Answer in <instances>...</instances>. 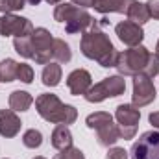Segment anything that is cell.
I'll list each match as a JSON object with an SVG mask.
<instances>
[{"mask_svg": "<svg viewBox=\"0 0 159 159\" xmlns=\"http://www.w3.org/2000/svg\"><path fill=\"white\" fill-rule=\"evenodd\" d=\"M54 159H85V156H83V152H81L80 148L70 146V148L61 150V152H59V154H57Z\"/></svg>", "mask_w": 159, "mask_h": 159, "instance_id": "cell-27", "label": "cell"}, {"mask_svg": "<svg viewBox=\"0 0 159 159\" xmlns=\"http://www.w3.org/2000/svg\"><path fill=\"white\" fill-rule=\"evenodd\" d=\"M148 120H150V124H152L156 129H159V111H156V113H150Z\"/></svg>", "mask_w": 159, "mask_h": 159, "instance_id": "cell-33", "label": "cell"}, {"mask_svg": "<svg viewBox=\"0 0 159 159\" xmlns=\"http://www.w3.org/2000/svg\"><path fill=\"white\" fill-rule=\"evenodd\" d=\"M135 0H94V9L98 13H126Z\"/></svg>", "mask_w": 159, "mask_h": 159, "instance_id": "cell-14", "label": "cell"}, {"mask_svg": "<svg viewBox=\"0 0 159 159\" xmlns=\"http://www.w3.org/2000/svg\"><path fill=\"white\" fill-rule=\"evenodd\" d=\"M124 91H126V80H124V76L117 74V76L104 78L102 81L91 85V89L83 96L91 104H100L106 98H115V96L124 94Z\"/></svg>", "mask_w": 159, "mask_h": 159, "instance_id": "cell-5", "label": "cell"}, {"mask_svg": "<svg viewBox=\"0 0 159 159\" xmlns=\"http://www.w3.org/2000/svg\"><path fill=\"white\" fill-rule=\"evenodd\" d=\"M119 139H120L119 124L109 122V124H104L102 128H98V129H96V141H98V144H100V146L109 148V146H113Z\"/></svg>", "mask_w": 159, "mask_h": 159, "instance_id": "cell-15", "label": "cell"}, {"mask_svg": "<svg viewBox=\"0 0 159 159\" xmlns=\"http://www.w3.org/2000/svg\"><path fill=\"white\" fill-rule=\"evenodd\" d=\"M157 93H156V87H154V81L150 76L146 74H135L133 76V106L135 107H144L148 104H152L156 100Z\"/></svg>", "mask_w": 159, "mask_h": 159, "instance_id": "cell-9", "label": "cell"}, {"mask_svg": "<svg viewBox=\"0 0 159 159\" xmlns=\"http://www.w3.org/2000/svg\"><path fill=\"white\" fill-rule=\"evenodd\" d=\"M26 6V0H0V13H13Z\"/></svg>", "mask_w": 159, "mask_h": 159, "instance_id": "cell-25", "label": "cell"}, {"mask_svg": "<svg viewBox=\"0 0 159 159\" xmlns=\"http://www.w3.org/2000/svg\"><path fill=\"white\" fill-rule=\"evenodd\" d=\"M34 44V61L37 65H48L54 52V37L46 28H35L32 32Z\"/></svg>", "mask_w": 159, "mask_h": 159, "instance_id": "cell-6", "label": "cell"}, {"mask_svg": "<svg viewBox=\"0 0 159 159\" xmlns=\"http://www.w3.org/2000/svg\"><path fill=\"white\" fill-rule=\"evenodd\" d=\"M34 24L30 22V19L13 15V13H6L0 17V35L2 37H22V35H32L34 32Z\"/></svg>", "mask_w": 159, "mask_h": 159, "instance_id": "cell-8", "label": "cell"}, {"mask_svg": "<svg viewBox=\"0 0 159 159\" xmlns=\"http://www.w3.org/2000/svg\"><path fill=\"white\" fill-rule=\"evenodd\" d=\"M106 159H128V152H126L124 148L113 146V148H109V150H107Z\"/></svg>", "mask_w": 159, "mask_h": 159, "instance_id": "cell-30", "label": "cell"}, {"mask_svg": "<svg viewBox=\"0 0 159 159\" xmlns=\"http://www.w3.org/2000/svg\"><path fill=\"white\" fill-rule=\"evenodd\" d=\"M80 50L81 54L87 57V59H93L96 61L100 67L104 69H109V67H115L117 63V48L113 46L111 39L102 32L98 30L96 26H93L91 30H87L83 35H81V41H80Z\"/></svg>", "mask_w": 159, "mask_h": 159, "instance_id": "cell-1", "label": "cell"}, {"mask_svg": "<svg viewBox=\"0 0 159 159\" xmlns=\"http://www.w3.org/2000/svg\"><path fill=\"white\" fill-rule=\"evenodd\" d=\"M126 15H128V20H129V22L139 24V26H143L144 22H148V20H150V13H148L146 4H141V2H137V0L128 7Z\"/></svg>", "mask_w": 159, "mask_h": 159, "instance_id": "cell-17", "label": "cell"}, {"mask_svg": "<svg viewBox=\"0 0 159 159\" xmlns=\"http://www.w3.org/2000/svg\"><path fill=\"white\" fill-rule=\"evenodd\" d=\"M32 104H34V98L26 91H13L9 94V107L13 111H28Z\"/></svg>", "mask_w": 159, "mask_h": 159, "instance_id": "cell-18", "label": "cell"}, {"mask_svg": "<svg viewBox=\"0 0 159 159\" xmlns=\"http://www.w3.org/2000/svg\"><path fill=\"white\" fill-rule=\"evenodd\" d=\"M52 57H54L57 63H69V61L72 59L70 46H69L63 39H54V52H52Z\"/></svg>", "mask_w": 159, "mask_h": 159, "instance_id": "cell-21", "label": "cell"}, {"mask_svg": "<svg viewBox=\"0 0 159 159\" xmlns=\"http://www.w3.org/2000/svg\"><path fill=\"white\" fill-rule=\"evenodd\" d=\"M109 122H113V117L106 111H94L85 119L87 128H91V129H98V128H102L104 124H109Z\"/></svg>", "mask_w": 159, "mask_h": 159, "instance_id": "cell-23", "label": "cell"}, {"mask_svg": "<svg viewBox=\"0 0 159 159\" xmlns=\"http://www.w3.org/2000/svg\"><path fill=\"white\" fill-rule=\"evenodd\" d=\"M115 32L119 35V39L128 44V46H139L143 39H144V32H143V26L139 24H133L129 20H122L115 26Z\"/></svg>", "mask_w": 159, "mask_h": 159, "instance_id": "cell-10", "label": "cell"}, {"mask_svg": "<svg viewBox=\"0 0 159 159\" xmlns=\"http://www.w3.org/2000/svg\"><path fill=\"white\" fill-rule=\"evenodd\" d=\"M46 2H48V4H52V6H57V4H61L63 0H46Z\"/></svg>", "mask_w": 159, "mask_h": 159, "instance_id": "cell-35", "label": "cell"}, {"mask_svg": "<svg viewBox=\"0 0 159 159\" xmlns=\"http://www.w3.org/2000/svg\"><path fill=\"white\" fill-rule=\"evenodd\" d=\"M17 80H20L22 83H32L34 81V69L26 63H19L17 67Z\"/></svg>", "mask_w": 159, "mask_h": 159, "instance_id": "cell-26", "label": "cell"}, {"mask_svg": "<svg viewBox=\"0 0 159 159\" xmlns=\"http://www.w3.org/2000/svg\"><path fill=\"white\" fill-rule=\"evenodd\" d=\"M52 146L56 150H65V148H70L72 146V133L69 129V126L65 124H57L52 131Z\"/></svg>", "mask_w": 159, "mask_h": 159, "instance_id": "cell-16", "label": "cell"}, {"mask_svg": "<svg viewBox=\"0 0 159 159\" xmlns=\"http://www.w3.org/2000/svg\"><path fill=\"white\" fill-rule=\"evenodd\" d=\"M154 56L159 59V41H157V44H156V52H154Z\"/></svg>", "mask_w": 159, "mask_h": 159, "instance_id": "cell-36", "label": "cell"}, {"mask_svg": "<svg viewBox=\"0 0 159 159\" xmlns=\"http://www.w3.org/2000/svg\"><path fill=\"white\" fill-rule=\"evenodd\" d=\"M61 65H57V63H48V65H44V69H43V72H41V80H43V83L46 85V87H56V85H59V81H61Z\"/></svg>", "mask_w": 159, "mask_h": 159, "instance_id": "cell-19", "label": "cell"}, {"mask_svg": "<svg viewBox=\"0 0 159 159\" xmlns=\"http://www.w3.org/2000/svg\"><path fill=\"white\" fill-rule=\"evenodd\" d=\"M35 109L46 122L52 124H74L78 119V109L70 104H63L56 94L43 93L35 98Z\"/></svg>", "mask_w": 159, "mask_h": 159, "instance_id": "cell-2", "label": "cell"}, {"mask_svg": "<svg viewBox=\"0 0 159 159\" xmlns=\"http://www.w3.org/2000/svg\"><path fill=\"white\" fill-rule=\"evenodd\" d=\"M15 52L20 54L22 57L34 59V44H32V35H22V37H15L13 39Z\"/></svg>", "mask_w": 159, "mask_h": 159, "instance_id": "cell-22", "label": "cell"}, {"mask_svg": "<svg viewBox=\"0 0 159 159\" xmlns=\"http://www.w3.org/2000/svg\"><path fill=\"white\" fill-rule=\"evenodd\" d=\"M26 2H28V4H32V6H39L43 0H26Z\"/></svg>", "mask_w": 159, "mask_h": 159, "instance_id": "cell-34", "label": "cell"}, {"mask_svg": "<svg viewBox=\"0 0 159 159\" xmlns=\"http://www.w3.org/2000/svg\"><path fill=\"white\" fill-rule=\"evenodd\" d=\"M91 80H93L91 74H89L85 69H76V70H72V72L67 76V87H69L70 94H74V96L85 94V93L91 89V85H93Z\"/></svg>", "mask_w": 159, "mask_h": 159, "instance_id": "cell-11", "label": "cell"}, {"mask_svg": "<svg viewBox=\"0 0 159 159\" xmlns=\"http://www.w3.org/2000/svg\"><path fill=\"white\" fill-rule=\"evenodd\" d=\"M150 50L143 44L139 46H129L128 50H122L117 56V70L120 76H135V74H144L146 65L150 61Z\"/></svg>", "mask_w": 159, "mask_h": 159, "instance_id": "cell-4", "label": "cell"}, {"mask_svg": "<svg viewBox=\"0 0 159 159\" xmlns=\"http://www.w3.org/2000/svg\"><path fill=\"white\" fill-rule=\"evenodd\" d=\"M146 7H148V13L152 19L159 20V0H148L146 2Z\"/></svg>", "mask_w": 159, "mask_h": 159, "instance_id": "cell-31", "label": "cell"}, {"mask_svg": "<svg viewBox=\"0 0 159 159\" xmlns=\"http://www.w3.org/2000/svg\"><path fill=\"white\" fill-rule=\"evenodd\" d=\"M17 67H19V63L11 57L0 61V81H4V83L15 81L17 80Z\"/></svg>", "mask_w": 159, "mask_h": 159, "instance_id": "cell-20", "label": "cell"}, {"mask_svg": "<svg viewBox=\"0 0 159 159\" xmlns=\"http://www.w3.org/2000/svg\"><path fill=\"white\" fill-rule=\"evenodd\" d=\"M135 133H137V126H119V135H120V139H124V141L133 139Z\"/></svg>", "mask_w": 159, "mask_h": 159, "instance_id": "cell-29", "label": "cell"}, {"mask_svg": "<svg viewBox=\"0 0 159 159\" xmlns=\"http://www.w3.org/2000/svg\"><path fill=\"white\" fill-rule=\"evenodd\" d=\"M54 19L57 22L65 24V32L67 34H85L87 30L96 26L94 17L91 13H87L83 7H78L74 4H65V2L56 6Z\"/></svg>", "mask_w": 159, "mask_h": 159, "instance_id": "cell-3", "label": "cell"}, {"mask_svg": "<svg viewBox=\"0 0 159 159\" xmlns=\"http://www.w3.org/2000/svg\"><path fill=\"white\" fill-rule=\"evenodd\" d=\"M74 6H78V7H93L94 6V0H70Z\"/></svg>", "mask_w": 159, "mask_h": 159, "instance_id": "cell-32", "label": "cell"}, {"mask_svg": "<svg viewBox=\"0 0 159 159\" xmlns=\"http://www.w3.org/2000/svg\"><path fill=\"white\" fill-rule=\"evenodd\" d=\"M144 74H146V76H150V78H154V76H157V74H159V59L154 56V54L150 56V61H148V65H146Z\"/></svg>", "mask_w": 159, "mask_h": 159, "instance_id": "cell-28", "label": "cell"}, {"mask_svg": "<svg viewBox=\"0 0 159 159\" xmlns=\"http://www.w3.org/2000/svg\"><path fill=\"white\" fill-rule=\"evenodd\" d=\"M20 119L13 109H0V135L6 139L15 137L20 131Z\"/></svg>", "mask_w": 159, "mask_h": 159, "instance_id": "cell-12", "label": "cell"}, {"mask_svg": "<svg viewBox=\"0 0 159 159\" xmlns=\"http://www.w3.org/2000/svg\"><path fill=\"white\" fill-rule=\"evenodd\" d=\"M34 159H46V157H41V156H37V157H34Z\"/></svg>", "mask_w": 159, "mask_h": 159, "instance_id": "cell-37", "label": "cell"}, {"mask_svg": "<svg viewBox=\"0 0 159 159\" xmlns=\"http://www.w3.org/2000/svg\"><path fill=\"white\" fill-rule=\"evenodd\" d=\"M131 159H159V131H144L131 146Z\"/></svg>", "mask_w": 159, "mask_h": 159, "instance_id": "cell-7", "label": "cell"}, {"mask_svg": "<svg viewBox=\"0 0 159 159\" xmlns=\"http://www.w3.org/2000/svg\"><path fill=\"white\" fill-rule=\"evenodd\" d=\"M115 119L119 126H137L141 120V111L133 104H120L115 111Z\"/></svg>", "mask_w": 159, "mask_h": 159, "instance_id": "cell-13", "label": "cell"}, {"mask_svg": "<svg viewBox=\"0 0 159 159\" xmlns=\"http://www.w3.org/2000/svg\"><path fill=\"white\" fill-rule=\"evenodd\" d=\"M22 144L26 148H32V150L39 148L41 144H43V133H41L39 129H35V128L26 129L24 135H22Z\"/></svg>", "mask_w": 159, "mask_h": 159, "instance_id": "cell-24", "label": "cell"}]
</instances>
